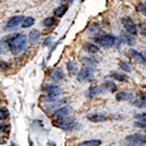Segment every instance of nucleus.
<instances>
[{"mask_svg":"<svg viewBox=\"0 0 146 146\" xmlns=\"http://www.w3.org/2000/svg\"><path fill=\"white\" fill-rule=\"evenodd\" d=\"M3 40L7 44L9 49L13 55H20L27 46L28 36H26L25 34H12L7 38H4Z\"/></svg>","mask_w":146,"mask_h":146,"instance_id":"nucleus-1","label":"nucleus"},{"mask_svg":"<svg viewBox=\"0 0 146 146\" xmlns=\"http://www.w3.org/2000/svg\"><path fill=\"white\" fill-rule=\"evenodd\" d=\"M52 125L62 130H73V127H76V118L71 115L62 118H52Z\"/></svg>","mask_w":146,"mask_h":146,"instance_id":"nucleus-2","label":"nucleus"},{"mask_svg":"<svg viewBox=\"0 0 146 146\" xmlns=\"http://www.w3.org/2000/svg\"><path fill=\"white\" fill-rule=\"evenodd\" d=\"M94 43L100 45L102 48H112L113 45L116 44L117 42V38L113 34H102V35H98V36H94L93 38Z\"/></svg>","mask_w":146,"mask_h":146,"instance_id":"nucleus-3","label":"nucleus"},{"mask_svg":"<svg viewBox=\"0 0 146 146\" xmlns=\"http://www.w3.org/2000/svg\"><path fill=\"white\" fill-rule=\"evenodd\" d=\"M25 16H22V15H17V16H12L10 17L7 20V22L5 23V26H4V28L3 31L4 32H13V31H16L18 27L22 26V23H23V21H25Z\"/></svg>","mask_w":146,"mask_h":146,"instance_id":"nucleus-4","label":"nucleus"},{"mask_svg":"<svg viewBox=\"0 0 146 146\" xmlns=\"http://www.w3.org/2000/svg\"><path fill=\"white\" fill-rule=\"evenodd\" d=\"M127 146H146V134H130L125 138Z\"/></svg>","mask_w":146,"mask_h":146,"instance_id":"nucleus-5","label":"nucleus"},{"mask_svg":"<svg viewBox=\"0 0 146 146\" xmlns=\"http://www.w3.org/2000/svg\"><path fill=\"white\" fill-rule=\"evenodd\" d=\"M94 76H95L94 67L84 66L83 68H80L79 73L77 74V79L79 82H91L94 79Z\"/></svg>","mask_w":146,"mask_h":146,"instance_id":"nucleus-6","label":"nucleus"},{"mask_svg":"<svg viewBox=\"0 0 146 146\" xmlns=\"http://www.w3.org/2000/svg\"><path fill=\"white\" fill-rule=\"evenodd\" d=\"M122 25L124 27V29L127 33H129L131 35H138L139 34V27H136V25L134 23V21L131 20L130 17H123L122 18Z\"/></svg>","mask_w":146,"mask_h":146,"instance_id":"nucleus-7","label":"nucleus"},{"mask_svg":"<svg viewBox=\"0 0 146 146\" xmlns=\"http://www.w3.org/2000/svg\"><path fill=\"white\" fill-rule=\"evenodd\" d=\"M105 88L104 85H94V86H90V88L85 91V96L88 99H94L99 96V95H102L105 93Z\"/></svg>","mask_w":146,"mask_h":146,"instance_id":"nucleus-8","label":"nucleus"},{"mask_svg":"<svg viewBox=\"0 0 146 146\" xmlns=\"http://www.w3.org/2000/svg\"><path fill=\"white\" fill-rule=\"evenodd\" d=\"M127 55H128V57L133 58L135 62H138V63H140V65H143V66H146V57L144 56V54L136 51L135 49H129L128 50V52H127Z\"/></svg>","mask_w":146,"mask_h":146,"instance_id":"nucleus-9","label":"nucleus"},{"mask_svg":"<svg viewBox=\"0 0 146 146\" xmlns=\"http://www.w3.org/2000/svg\"><path fill=\"white\" fill-rule=\"evenodd\" d=\"M44 91L49 96H56V98L62 94V89L58 85H55V84H46L44 86Z\"/></svg>","mask_w":146,"mask_h":146,"instance_id":"nucleus-10","label":"nucleus"},{"mask_svg":"<svg viewBox=\"0 0 146 146\" xmlns=\"http://www.w3.org/2000/svg\"><path fill=\"white\" fill-rule=\"evenodd\" d=\"M50 79L55 82V83H60V82L65 79V73H63L61 68H54L50 72Z\"/></svg>","mask_w":146,"mask_h":146,"instance_id":"nucleus-11","label":"nucleus"},{"mask_svg":"<svg viewBox=\"0 0 146 146\" xmlns=\"http://www.w3.org/2000/svg\"><path fill=\"white\" fill-rule=\"evenodd\" d=\"M72 112V108L70 106H61L52 113V118H62L66 116H70Z\"/></svg>","mask_w":146,"mask_h":146,"instance_id":"nucleus-12","label":"nucleus"},{"mask_svg":"<svg viewBox=\"0 0 146 146\" xmlns=\"http://www.w3.org/2000/svg\"><path fill=\"white\" fill-rule=\"evenodd\" d=\"M86 119L93 123H102V122H106L108 119V117L106 115H104V113H90V115L86 116Z\"/></svg>","mask_w":146,"mask_h":146,"instance_id":"nucleus-13","label":"nucleus"},{"mask_svg":"<svg viewBox=\"0 0 146 146\" xmlns=\"http://www.w3.org/2000/svg\"><path fill=\"white\" fill-rule=\"evenodd\" d=\"M115 98L117 101H133L134 94L129 93V91H118V93H116Z\"/></svg>","mask_w":146,"mask_h":146,"instance_id":"nucleus-14","label":"nucleus"},{"mask_svg":"<svg viewBox=\"0 0 146 146\" xmlns=\"http://www.w3.org/2000/svg\"><path fill=\"white\" fill-rule=\"evenodd\" d=\"M134 35H131L129 33H122L118 42L119 43H124V44H128V45H134L135 44V39H133Z\"/></svg>","mask_w":146,"mask_h":146,"instance_id":"nucleus-15","label":"nucleus"},{"mask_svg":"<svg viewBox=\"0 0 146 146\" xmlns=\"http://www.w3.org/2000/svg\"><path fill=\"white\" fill-rule=\"evenodd\" d=\"M83 50L89 54H98L100 52V49H99V45L95 44V43H85L83 45Z\"/></svg>","mask_w":146,"mask_h":146,"instance_id":"nucleus-16","label":"nucleus"},{"mask_svg":"<svg viewBox=\"0 0 146 146\" xmlns=\"http://www.w3.org/2000/svg\"><path fill=\"white\" fill-rule=\"evenodd\" d=\"M40 31L38 29H32L29 32V34H28V40H29V43L31 44H36V43H39V39H40Z\"/></svg>","mask_w":146,"mask_h":146,"instance_id":"nucleus-17","label":"nucleus"},{"mask_svg":"<svg viewBox=\"0 0 146 146\" xmlns=\"http://www.w3.org/2000/svg\"><path fill=\"white\" fill-rule=\"evenodd\" d=\"M66 67H67V71H68V74L70 76H77L79 73L77 62H74V61H68L66 63Z\"/></svg>","mask_w":146,"mask_h":146,"instance_id":"nucleus-18","label":"nucleus"},{"mask_svg":"<svg viewBox=\"0 0 146 146\" xmlns=\"http://www.w3.org/2000/svg\"><path fill=\"white\" fill-rule=\"evenodd\" d=\"M110 77H111L113 80H117V82H123V83H124V82H128V76L117 72V71H112L110 73Z\"/></svg>","mask_w":146,"mask_h":146,"instance_id":"nucleus-19","label":"nucleus"},{"mask_svg":"<svg viewBox=\"0 0 146 146\" xmlns=\"http://www.w3.org/2000/svg\"><path fill=\"white\" fill-rule=\"evenodd\" d=\"M100 32H101V27H100L99 23H91L88 28V33L93 36V38L94 36H98Z\"/></svg>","mask_w":146,"mask_h":146,"instance_id":"nucleus-20","label":"nucleus"},{"mask_svg":"<svg viewBox=\"0 0 146 146\" xmlns=\"http://www.w3.org/2000/svg\"><path fill=\"white\" fill-rule=\"evenodd\" d=\"M82 62H83L84 66H89V67H95L99 65V60L95 57H83L82 58Z\"/></svg>","mask_w":146,"mask_h":146,"instance_id":"nucleus-21","label":"nucleus"},{"mask_svg":"<svg viewBox=\"0 0 146 146\" xmlns=\"http://www.w3.org/2000/svg\"><path fill=\"white\" fill-rule=\"evenodd\" d=\"M67 10H68V5H60L58 7H56L54 10V15L60 18V17H62L67 12Z\"/></svg>","mask_w":146,"mask_h":146,"instance_id":"nucleus-22","label":"nucleus"},{"mask_svg":"<svg viewBox=\"0 0 146 146\" xmlns=\"http://www.w3.org/2000/svg\"><path fill=\"white\" fill-rule=\"evenodd\" d=\"M104 88H105V90L106 91H110V93H116L117 91V86H116V84L113 83L112 80H106L104 83Z\"/></svg>","mask_w":146,"mask_h":146,"instance_id":"nucleus-23","label":"nucleus"},{"mask_svg":"<svg viewBox=\"0 0 146 146\" xmlns=\"http://www.w3.org/2000/svg\"><path fill=\"white\" fill-rule=\"evenodd\" d=\"M102 144L101 140L99 139H91V140H86V141H83L80 144V146H100Z\"/></svg>","mask_w":146,"mask_h":146,"instance_id":"nucleus-24","label":"nucleus"},{"mask_svg":"<svg viewBox=\"0 0 146 146\" xmlns=\"http://www.w3.org/2000/svg\"><path fill=\"white\" fill-rule=\"evenodd\" d=\"M57 23V20H55L54 17H46L45 20H43V26L46 27V28H50V27H54Z\"/></svg>","mask_w":146,"mask_h":146,"instance_id":"nucleus-25","label":"nucleus"},{"mask_svg":"<svg viewBox=\"0 0 146 146\" xmlns=\"http://www.w3.org/2000/svg\"><path fill=\"white\" fill-rule=\"evenodd\" d=\"M118 66H119V68H121V70H122L123 72H127V73L131 72V66H130L127 61H119V63H118Z\"/></svg>","mask_w":146,"mask_h":146,"instance_id":"nucleus-26","label":"nucleus"},{"mask_svg":"<svg viewBox=\"0 0 146 146\" xmlns=\"http://www.w3.org/2000/svg\"><path fill=\"white\" fill-rule=\"evenodd\" d=\"M131 104H133L134 106L139 107V108H146V101H145V100H143V99H140V98L134 99L133 101H131Z\"/></svg>","mask_w":146,"mask_h":146,"instance_id":"nucleus-27","label":"nucleus"},{"mask_svg":"<svg viewBox=\"0 0 146 146\" xmlns=\"http://www.w3.org/2000/svg\"><path fill=\"white\" fill-rule=\"evenodd\" d=\"M34 18L33 17H26L25 18V21H23V23H22V27H23V28H29V27H32L34 25Z\"/></svg>","mask_w":146,"mask_h":146,"instance_id":"nucleus-28","label":"nucleus"},{"mask_svg":"<svg viewBox=\"0 0 146 146\" xmlns=\"http://www.w3.org/2000/svg\"><path fill=\"white\" fill-rule=\"evenodd\" d=\"M136 10L146 17V3H139L138 5H136Z\"/></svg>","mask_w":146,"mask_h":146,"instance_id":"nucleus-29","label":"nucleus"},{"mask_svg":"<svg viewBox=\"0 0 146 146\" xmlns=\"http://www.w3.org/2000/svg\"><path fill=\"white\" fill-rule=\"evenodd\" d=\"M0 118H1L3 121H5V119H7V118H10V112L7 111L6 107H3L1 108V116H0Z\"/></svg>","mask_w":146,"mask_h":146,"instance_id":"nucleus-30","label":"nucleus"},{"mask_svg":"<svg viewBox=\"0 0 146 146\" xmlns=\"http://www.w3.org/2000/svg\"><path fill=\"white\" fill-rule=\"evenodd\" d=\"M135 121L146 123V113H138V115H135Z\"/></svg>","mask_w":146,"mask_h":146,"instance_id":"nucleus-31","label":"nucleus"},{"mask_svg":"<svg viewBox=\"0 0 146 146\" xmlns=\"http://www.w3.org/2000/svg\"><path fill=\"white\" fill-rule=\"evenodd\" d=\"M10 129H11V125L10 124H5V123H1V133L4 135H6L7 133H10Z\"/></svg>","mask_w":146,"mask_h":146,"instance_id":"nucleus-32","label":"nucleus"},{"mask_svg":"<svg viewBox=\"0 0 146 146\" xmlns=\"http://www.w3.org/2000/svg\"><path fill=\"white\" fill-rule=\"evenodd\" d=\"M52 36L51 35H50V36H46V38H45L44 39V42H43V46H48V45H50V44H51L52 43Z\"/></svg>","mask_w":146,"mask_h":146,"instance_id":"nucleus-33","label":"nucleus"},{"mask_svg":"<svg viewBox=\"0 0 146 146\" xmlns=\"http://www.w3.org/2000/svg\"><path fill=\"white\" fill-rule=\"evenodd\" d=\"M134 127L140 128V129H146V123H141V122L135 121V122H134Z\"/></svg>","mask_w":146,"mask_h":146,"instance_id":"nucleus-34","label":"nucleus"},{"mask_svg":"<svg viewBox=\"0 0 146 146\" xmlns=\"http://www.w3.org/2000/svg\"><path fill=\"white\" fill-rule=\"evenodd\" d=\"M9 68H10V63H7L5 61H1V70L6 71V70H9Z\"/></svg>","mask_w":146,"mask_h":146,"instance_id":"nucleus-35","label":"nucleus"},{"mask_svg":"<svg viewBox=\"0 0 146 146\" xmlns=\"http://www.w3.org/2000/svg\"><path fill=\"white\" fill-rule=\"evenodd\" d=\"M139 29H141V31H140V32H141V34L146 36V26H145L144 23H140V26H139Z\"/></svg>","mask_w":146,"mask_h":146,"instance_id":"nucleus-36","label":"nucleus"},{"mask_svg":"<svg viewBox=\"0 0 146 146\" xmlns=\"http://www.w3.org/2000/svg\"><path fill=\"white\" fill-rule=\"evenodd\" d=\"M140 99H143L146 101V91H143V93H140Z\"/></svg>","mask_w":146,"mask_h":146,"instance_id":"nucleus-37","label":"nucleus"},{"mask_svg":"<svg viewBox=\"0 0 146 146\" xmlns=\"http://www.w3.org/2000/svg\"><path fill=\"white\" fill-rule=\"evenodd\" d=\"M10 146H18V145H17V144H15V143H11V144H10Z\"/></svg>","mask_w":146,"mask_h":146,"instance_id":"nucleus-38","label":"nucleus"},{"mask_svg":"<svg viewBox=\"0 0 146 146\" xmlns=\"http://www.w3.org/2000/svg\"><path fill=\"white\" fill-rule=\"evenodd\" d=\"M143 54H144V56H145V57H146V49H145V50H144V52H143Z\"/></svg>","mask_w":146,"mask_h":146,"instance_id":"nucleus-39","label":"nucleus"},{"mask_svg":"<svg viewBox=\"0 0 146 146\" xmlns=\"http://www.w3.org/2000/svg\"><path fill=\"white\" fill-rule=\"evenodd\" d=\"M73 1H74V0H70V3H73Z\"/></svg>","mask_w":146,"mask_h":146,"instance_id":"nucleus-40","label":"nucleus"},{"mask_svg":"<svg viewBox=\"0 0 146 146\" xmlns=\"http://www.w3.org/2000/svg\"><path fill=\"white\" fill-rule=\"evenodd\" d=\"M79 146H80V145H79Z\"/></svg>","mask_w":146,"mask_h":146,"instance_id":"nucleus-41","label":"nucleus"}]
</instances>
